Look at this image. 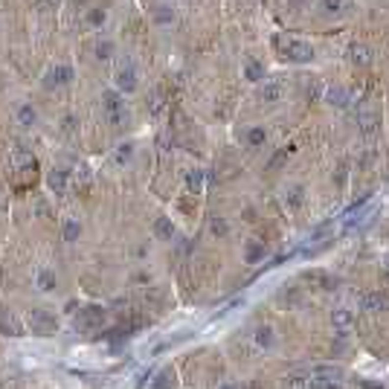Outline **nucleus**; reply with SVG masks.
I'll return each mask as SVG.
<instances>
[{
	"label": "nucleus",
	"mask_w": 389,
	"mask_h": 389,
	"mask_svg": "<svg viewBox=\"0 0 389 389\" xmlns=\"http://www.w3.org/2000/svg\"><path fill=\"white\" fill-rule=\"evenodd\" d=\"M276 47H279V53H282V58H288V61H311L314 58V50L305 44V41H296V38H276Z\"/></svg>",
	"instance_id": "obj_1"
},
{
	"label": "nucleus",
	"mask_w": 389,
	"mask_h": 389,
	"mask_svg": "<svg viewBox=\"0 0 389 389\" xmlns=\"http://www.w3.org/2000/svg\"><path fill=\"white\" fill-rule=\"evenodd\" d=\"M102 105H105V113H108V119H111L113 125H119V122L125 119V102H122L119 93L108 90V93L102 96Z\"/></svg>",
	"instance_id": "obj_2"
},
{
	"label": "nucleus",
	"mask_w": 389,
	"mask_h": 389,
	"mask_svg": "<svg viewBox=\"0 0 389 389\" xmlns=\"http://www.w3.org/2000/svg\"><path fill=\"white\" fill-rule=\"evenodd\" d=\"M73 82V67L67 64H56L47 70V76H44V87L47 90H53V87H61V84H70Z\"/></svg>",
	"instance_id": "obj_3"
},
{
	"label": "nucleus",
	"mask_w": 389,
	"mask_h": 389,
	"mask_svg": "<svg viewBox=\"0 0 389 389\" xmlns=\"http://www.w3.org/2000/svg\"><path fill=\"white\" fill-rule=\"evenodd\" d=\"M105 323V308H99V305H87V308H82L79 311V317H76V328H96V325Z\"/></svg>",
	"instance_id": "obj_4"
},
{
	"label": "nucleus",
	"mask_w": 389,
	"mask_h": 389,
	"mask_svg": "<svg viewBox=\"0 0 389 389\" xmlns=\"http://www.w3.org/2000/svg\"><path fill=\"white\" fill-rule=\"evenodd\" d=\"M29 325H32V331L35 334H53L56 331V317L53 314H47V311H32L29 314Z\"/></svg>",
	"instance_id": "obj_5"
},
{
	"label": "nucleus",
	"mask_w": 389,
	"mask_h": 389,
	"mask_svg": "<svg viewBox=\"0 0 389 389\" xmlns=\"http://www.w3.org/2000/svg\"><path fill=\"white\" fill-rule=\"evenodd\" d=\"M116 87H119L122 93H131V90L137 87V70H134L131 61L119 64V70H116Z\"/></svg>",
	"instance_id": "obj_6"
},
{
	"label": "nucleus",
	"mask_w": 389,
	"mask_h": 389,
	"mask_svg": "<svg viewBox=\"0 0 389 389\" xmlns=\"http://www.w3.org/2000/svg\"><path fill=\"white\" fill-rule=\"evenodd\" d=\"M360 305H363V311H387L389 308V299L384 293H363L360 296Z\"/></svg>",
	"instance_id": "obj_7"
},
{
	"label": "nucleus",
	"mask_w": 389,
	"mask_h": 389,
	"mask_svg": "<svg viewBox=\"0 0 389 389\" xmlns=\"http://www.w3.org/2000/svg\"><path fill=\"white\" fill-rule=\"evenodd\" d=\"M154 232H157V238H163V241H171V235H174L171 218H157L154 221Z\"/></svg>",
	"instance_id": "obj_8"
},
{
	"label": "nucleus",
	"mask_w": 389,
	"mask_h": 389,
	"mask_svg": "<svg viewBox=\"0 0 389 389\" xmlns=\"http://www.w3.org/2000/svg\"><path fill=\"white\" fill-rule=\"evenodd\" d=\"M35 119H38V113H35L32 105H21V108H18V122H21L24 128H32Z\"/></svg>",
	"instance_id": "obj_9"
},
{
	"label": "nucleus",
	"mask_w": 389,
	"mask_h": 389,
	"mask_svg": "<svg viewBox=\"0 0 389 389\" xmlns=\"http://www.w3.org/2000/svg\"><path fill=\"white\" fill-rule=\"evenodd\" d=\"M50 189H53L56 194H61L67 189V171L64 168H56V171L50 174Z\"/></svg>",
	"instance_id": "obj_10"
},
{
	"label": "nucleus",
	"mask_w": 389,
	"mask_h": 389,
	"mask_svg": "<svg viewBox=\"0 0 389 389\" xmlns=\"http://www.w3.org/2000/svg\"><path fill=\"white\" fill-rule=\"evenodd\" d=\"M151 389H174V372H171V369H166V372H160V375L154 378V384H151Z\"/></svg>",
	"instance_id": "obj_11"
},
{
	"label": "nucleus",
	"mask_w": 389,
	"mask_h": 389,
	"mask_svg": "<svg viewBox=\"0 0 389 389\" xmlns=\"http://www.w3.org/2000/svg\"><path fill=\"white\" fill-rule=\"evenodd\" d=\"M244 76H247L250 82H259V79H264V64H259V61H247Z\"/></svg>",
	"instance_id": "obj_12"
},
{
	"label": "nucleus",
	"mask_w": 389,
	"mask_h": 389,
	"mask_svg": "<svg viewBox=\"0 0 389 389\" xmlns=\"http://www.w3.org/2000/svg\"><path fill=\"white\" fill-rule=\"evenodd\" d=\"M305 279H308V282H314V285H320L323 291H331V288H334V282H331L325 273H317V270H314V273H308Z\"/></svg>",
	"instance_id": "obj_13"
},
{
	"label": "nucleus",
	"mask_w": 389,
	"mask_h": 389,
	"mask_svg": "<svg viewBox=\"0 0 389 389\" xmlns=\"http://www.w3.org/2000/svg\"><path fill=\"white\" fill-rule=\"evenodd\" d=\"M261 99H264V102H279V99H282V87H279V84H264V87H261Z\"/></svg>",
	"instance_id": "obj_14"
},
{
	"label": "nucleus",
	"mask_w": 389,
	"mask_h": 389,
	"mask_svg": "<svg viewBox=\"0 0 389 389\" xmlns=\"http://www.w3.org/2000/svg\"><path fill=\"white\" fill-rule=\"evenodd\" d=\"M264 139H267V134H264V128H250V131H247V142H250L253 148H259V145H264Z\"/></svg>",
	"instance_id": "obj_15"
},
{
	"label": "nucleus",
	"mask_w": 389,
	"mask_h": 389,
	"mask_svg": "<svg viewBox=\"0 0 389 389\" xmlns=\"http://www.w3.org/2000/svg\"><path fill=\"white\" fill-rule=\"evenodd\" d=\"M82 235V224L79 221H67L64 224V241H79Z\"/></svg>",
	"instance_id": "obj_16"
},
{
	"label": "nucleus",
	"mask_w": 389,
	"mask_h": 389,
	"mask_svg": "<svg viewBox=\"0 0 389 389\" xmlns=\"http://www.w3.org/2000/svg\"><path fill=\"white\" fill-rule=\"evenodd\" d=\"M38 288H41V291H53V288H56V276L47 273V270H41V273H38Z\"/></svg>",
	"instance_id": "obj_17"
},
{
	"label": "nucleus",
	"mask_w": 389,
	"mask_h": 389,
	"mask_svg": "<svg viewBox=\"0 0 389 389\" xmlns=\"http://www.w3.org/2000/svg\"><path fill=\"white\" fill-rule=\"evenodd\" d=\"M349 56H352V61H360V64H366V61H369V50H366V47H349Z\"/></svg>",
	"instance_id": "obj_18"
},
{
	"label": "nucleus",
	"mask_w": 389,
	"mask_h": 389,
	"mask_svg": "<svg viewBox=\"0 0 389 389\" xmlns=\"http://www.w3.org/2000/svg\"><path fill=\"white\" fill-rule=\"evenodd\" d=\"M259 259H264V244H250V247H247V261L256 264Z\"/></svg>",
	"instance_id": "obj_19"
},
{
	"label": "nucleus",
	"mask_w": 389,
	"mask_h": 389,
	"mask_svg": "<svg viewBox=\"0 0 389 389\" xmlns=\"http://www.w3.org/2000/svg\"><path fill=\"white\" fill-rule=\"evenodd\" d=\"M334 323L337 325H352V311H349V308H337V311H334Z\"/></svg>",
	"instance_id": "obj_20"
},
{
	"label": "nucleus",
	"mask_w": 389,
	"mask_h": 389,
	"mask_svg": "<svg viewBox=\"0 0 389 389\" xmlns=\"http://www.w3.org/2000/svg\"><path fill=\"white\" fill-rule=\"evenodd\" d=\"M105 18H108V15H105L102 9H90V12H87V24H90V27H102Z\"/></svg>",
	"instance_id": "obj_21"
},
{
	"label": "nucleus",
	"mask_w": 389,
	"mask_h": 389,
	"mask_svg": "<svg viewBox=\"0 0 389 389\" xmlns=\"http://www.w3.org/2000/svg\"><path fill=\"white\" fill-rule=\"evenodd\" d=\"M256 343H259V346H270V343H273V331H270V328H259V331H256Z\"/></svg>",
	"instance_id": "obj_22"
},
{
	"label": "nucleus",
	"mask_w": 389,
	"mask_h": 389,
	"mask_svg": "<svg viewBox=\"0 0 389 389\" xmlns=\"http://www.w3.org/2000/svg\"><path fill=\"white\" fill-rule=\"evenodd\" d=\"M111 53H113V44H111V41H99L96 44V56L99 58H111Z\"/></svg>",
	"instance_id": "obj_23"
},
{
	"label": "nucleus",
	"mask_w": 389,
	"mask_h": 389,
	"mask_svg": "<svg viewBox=\"0 0 389 389\" xmlns=\"http://www.w3.org/2000/svg\"><path fill=\"white\" fill-rule=\"evenodd\" d=\"M186 183H189V189L197 192V189H200V183H203V174H200V171H192V174L186 177Z\"/></svg>",
	"instance_id": "obj_24"
},
{
	"label": "nucleus",
	"mask_w": 389,
	"mask_h": 389,
	"mask_svg": "<svg viewBox=\"0 0 389 389\" xmlns=\"http://www.w3.org/2000/svg\"><path fill=\"white\" fill-rule=\"evenodd\" d=\"M285 200H291V206H299V203H302V189H299V186L291 189V192L285 194Z\"/></svg>",
	"instance_id": "obj_25"
},
{
	"label": "nucleus",
	"mask_w": 389,
	"mask_h": 389,
	"mask_svg": "<svg viewBox=\"0 0 389 389\" xmlns=\"http://www.w3.org/2000/svg\"><path fill=\"white\" fill-rule=\"evenodd\" d=\"M154 18H157V21H160V24H171V18H174V15H171V12H168V6H160V9H157V15H154Z\"/></svg>",
	"instance_id": "obj_26"
},
{
	"label": "nucleus",
	"mask_w": 389,
	"mask_h": 389,
	"mask_svg": "<svg viewBox=\"0 0 389 389\" xmlns=\"http://www.w3.org/2000/svg\"><path fill=\"white\" fill-rule=\"evenodd\" d=\"M285 387L288 389H308V378H291Z\"/></svg>",
	"instance_id": "obj_27"
},
{
	"label": "nucleus",
	"mask_w": 389,
	"mask_h": 389,
	"mask_svg": "<svg viewBox=\"0 0 389 389\" xmlns=\"http://www.w3.org/2000/svg\"><path fill=\"white\" fill-rule=\"evenodd\" d=\"M212 235H227V221L215 218V221H212Z\"/></svg>",
	"instance_id": "obj_28"
},
{
	"label": "nucleus",
	"mask_w": 389,
	"mask_h": 389,
	"mask_svg": "<svg viewBox=\"0 0 389 389\" xmlns=\"http://www.w3.org/2000/svg\"><path fill=\"white\" fill-rule=\"evenodd\" d=\"M331 99H334V105H349V93L346 90H331Z\"/></svg>",
	"instance_id": "obj_29"
},
{
	"label": "nucleus",
	"mask_w": 389,
	"mask_h": 389,
	"mask_svg": "<svg viewBox=\"0 0 389 389\" xmlns=\"http://www.w3.org/2000/svg\"><path fill=\"white\" fill-rule=\"evenodd\" d=\"M343 0H323V12H340Z\"/></svg>",
	"instance_id": "obj_30"
},
{
	"label": "nucleus",
	"mask_w": 389,
	"mask_h": 389,
	"mask_svg": "<svg viewBox=\"0 0 389 389\" xmlns=\"http://www.w3.org/2000/svg\"><path fill=\"white\" fill-rule=\"evenodd\" d=\"M128 157H131V145H119V151H116V160L125 163Z\"/></svg>",
	"instance_id": "obj_31"
},
{
	"label": "nucleus",
	"mask_w": 389,
	"mask_h": 389,
	"mask_svg": "<svg viewBox=\"0 0 389 389\" xmlns=\"http://www.w3.org/2000/svg\"><path fill=\"white\" fill-rule=\"evenodd\" d=\"M360 387L363 389H384V387H378V384H372V381H360Z\"/></svg>",
	"instance_id": "obj_32"
},
{
	"label": "nucleus",
	"mask_w": 389,
	"mask_h": 389,
	"mask_svg": "<svg viewBox=\"0 0 389 389\" xmlns=\"http://www.w3.org/2000/svg\"><path fill=\"white\" fill-rule=\"evenodd\" d=\"M218 389H235V387H229V384H224V387H218Z\"/></svg>",
	"instance_id": "obj_33"
}]
</instances>
